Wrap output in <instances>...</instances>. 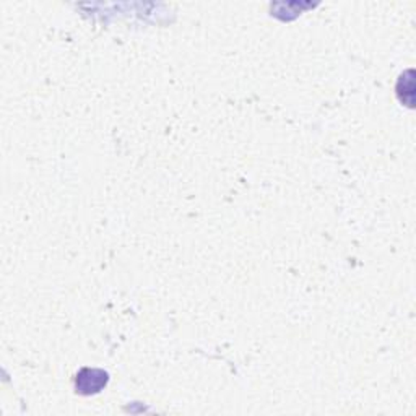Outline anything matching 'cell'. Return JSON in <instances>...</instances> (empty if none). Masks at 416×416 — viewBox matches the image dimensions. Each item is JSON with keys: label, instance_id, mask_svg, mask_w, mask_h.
<instances>
[{"label": "cell", "instance_id": "1", "mask_svg": "<svg viewBox=\"0 0 416 416\" xmlns=\"http://www.w3.org/2000/svg\"><path fill=\"white\" fill-rule=\"evenodd\" d=\"M107 384V373L101 369H95L93 373V379H88V374L85 369H82L77 376V392L83 395L98 394L102 387H106Z\"/></svg>", "mask_w": 416, "mask_h": 416}]
</instances>
